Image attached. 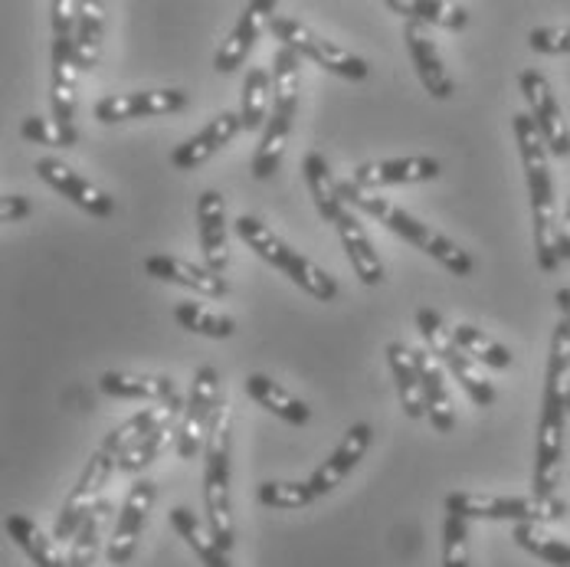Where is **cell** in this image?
<instances>
[{"instance_id":"1","label":"cell","mask_w":570,"mask_h":567,"mask_svg":"<svg viewBox=\"0 0 570 567\" xmlns=\"http://www.w3.org/2000/svg\"><path fill=\"white\" fill-rule=\"evenodd\" d=\"M570 378V325L561 319L551 339L548 374H544V400L534 440V496L551 499L561 486L564 469V430H568V400L564 388Z\"/></svg>"},{"instance_id":"2","label":"cell","mask_w":570,"mask_h":567,"mask_svg":"<svg viewBox=\"0 0 570 567\" xmlns=\"http://www.w3.org/2000/svg\"><path fill=\"white\" fill-rule=\"evenodd\" d=\"M514 141L521 151V165L528 177V197H531V224H534V256L541 273H554L561 266L558 253V201H554V177H551V151L544 135L538 131L534 118L528 113H514Z\"/></svg>"},{"instance_id":"3","label":"cell","mask_w":570,"mask_h":567,"mask_svg":"<svg viewBox=\"0 0 570 567\" xmlns=\"http://www.w3.org/2000/svg\"><path fill=\"white\" fill-rule=\"evenodd\" d=\"M338 190H342L344 204H351L354 211H361V214L374 217L377 224L394 229V233L403 236L406 243H413L416 250H423L426 256H433V260H436L443 270H450L453 276L465 280V276L475 273V260H472L462 246H456V243H453L450 236H443L440 229H433L430 224L416 221L413 214H406L397 204H391L387 197H377V194H371V190H361L354 180H338Z\"/></svg>"},{"instance_id":"4","label":"cell","mask_w":570,"mask_h":567,"mask_svg":"<svg viewBox=\"0 0 570 567\" xmlns=\"http://www.w3.org/2000/svg\"><path fill=\"white\" fill-rule=\"evenodd\" d=\"M229 450H233V410L227 394L217 403L210 437L204 447V502L210 535L233 551L236 525H233V492H229Z\"/></svg>"},{"instance_id":"5","label":"cell","mask_w":570,"mask_h":567,"mask_svg":"<svg viewBox=\"0 0 570 567\" xmlns=\"http://www.w3.org/2000/svg\"><path fill=\"white\" fill-rule=\"evenodd\" d=\"M233 227H236V236H239L259 260H266L269 266L283 270L285 276L298 285V289H305L312 299H318V302H335V299H338L342 289L335 283V276L325 273V270H322L318 263H312L308 256H302L298 250H292L269 224H263L259 217L243 214V217H236Z\"/></svg>"},{"instance_id":"6","label":"cell","mask_w":570,"mask_h":567,"mask_svg":"<svg viewBox=\"0 0 570 567\" xmlns=\"http://www.w3.org/2000/svg\"><path fill=\"white\" fill-rule=\"evenodd\" d=\"M298 69H302L298 53L288 47H279L273 57V113L266 121V135L253 155V177L256 180H269L283 165L285 145L292 135V118L298 109V86H302Z\"/></svg>"},{"instance_id":"7","label":"cell","mask_w":570,"mask_h":567,"mask_svg":"<svg viewBox=\"0 0 570 567\" xmlns=\"http://www.w3.org/2000/svg\"><path fill=\"white\" fill-rule=\"evenodd\" d=\"M446 511L465 521H512V525H551L568 518V502L551 496H485V492H453L446 496Z\"/></svg>"},{"instance_id":"8","label":"cell","mask_w":570,"mask_h":567,"mask_svg":"<svg viewBox=\"0 0 570 567\" xmlns=\"http://www.w3.org/2000/svg\"><path fill=\"white\" fill-rule=\"evenodd\" d=\"M269 30L276 33L279 47L295 50L298 57H308L315 66L328 69V72H335V76H342V79L361 82V79H367V72H371V66L357 57V53L344 50L342 43H335V40H325L322 33H315L312 27L292 20V17H276V20L269 23Z\"/></svg>"},{"instance_id":"9","label":"cell","mask_w":570,"mask_h":567,"mask_svg":"<svg viewBox=\"0 0 570 567\" xmlns=\"http://www.w3.org/2000/svg\"><path fill=\"white\" fill-rule=\"evenodd\" d=\"M220 398H224V388H220L217 368H210V364L197 368L190 394H187V407H184V413L177 420V433H174V447H177L180 459L204 456L207 437H210V423H214V413H217Z\"/></svg>"},{"instance_id":"10","label":"cell","mask_w":570,"mask_h":567,"mask_svg":"<svg viewBox=\"0 0 570 567\" xmlns=\"http://www.w3.org/2000/svg\"><path fill=\"white\" fill-rule=\"evenodd\" d=\"M115 469H118V456L109 453L106 447H99L96 453L89 456V462H86L79 482L72 486V492L66 496V502H62V509H59L57 525H53V538H57V541H72V538H76V531L82 528V521L89 518V511L102 502L99 496H102V489L109 486Z\"/></svg>"},{"instance_id":"11","label":"cell","mask_w":570,"mask_h":567,"mask_svg":"<svg viewBox=\"0 0 570 567\" xmlns=\"http://www.w3.org/2000/svg\"><path fill=\"white\" fill-rule=\"evenodd\" d=\"M518 82H521V92H524V102H528V115L534 118L538 131H541L544 141H548V151H551L554 158H568L570 128L568 118L561 113V106H558V99H554L551 82L544 79L541 69H524V72L518 76Z\"/></svg>"},{"instance_id":"12","label":"cell","mask_w":570,"mask_h":567,"mask_svg":"<svg viewBox=\"0 0 570 567\" xmlns=\"http://www.w3.org/2000/svg\"><path fill=\"white\" fill-rule=\"evenodd\" d=\"M155 499H158V486H155L151 479H138V482L128 489V496H125V502H121V509H118V518H115L109 548H106L109 565L125 567L135 558L138 538H141V531H145V521H148V511L155 506Z\"/></svg>"},{"instance_id":"13","label":"cell","mask_w":570,"mask_h":567,"mask_svg":"<svg viewBox=\"0 0 570 567\" xmlns=\"http://www.w3.org/2000/svg\"><path fill=\"white\" fill-rule=\"evenodd\" d=\"M190 106V96L184 89H151V92H125V96H106L96 102V118L115 125L128 118H158V115H177Z\"/></svg>"},{"instance_id":"14","label":"cell","mask_w":570,"mask_h":567,"mask_svg":"<svg viewBox=\"0 0 570 567\" xmlns=\"http://www.w3.org/2000/svg\"><path fill=\"white\" fill-rule=\"evenodd\" d=\"M37 177L43 180V184H50L53 190H59L62 197H69L76 207H82L86 214H92V217H112L115 214V201L102 190V187H96L89 177H82L79 170H72L69 165H62L59 158H40L37 165Z\"/></svg>"},{"instance_id":"15","label":"cell","mask_w":570,"mask_h":567,"mask_svg":"<svg viewBox=\"0 0 570 567\" xmlns=\"http://www.w3.org/2000/svg\"><path fill=\"white\" fill-rule=\"evenodd\" d=\"M403 43L413 57V66H416V76L420 82L426 86V92L433 99H450L456 92V82L443 62V53L436 47V40L430 37V27L426 23H416V20H406L403 23Z\"/></svg>"},{"instance_id":"16","label":"cell","mask_w":570,"mask_h":567,"mask_svg":"<svg viewBox=\"0 0 570 567\" xmlns=\"http://www.w3.org/2000/svg\"><path fill=\"white\" fill-rule=\"evenodd\" d=\"M273 13H276V0H253V3H246L239 20H236V27L229 30L227 40L220 43V50L214 57V69L217 72L239 69L246 62V57H249V50L256 47L259 33L276 20Z\"/></svg>"},{"instance_id":"17","label":"cell","mask_w":570,"mask_h":567,"mask_svg":"<svg viewBox=\"0 0 570 567\" xmlns=\"http://www.w3.org/2000/svg\"><path fill=\"white\" fill-rule=\"evenodd\" d=\"M440 162L430 155H410V158H387V162H364L354 168V184L361 190H381L394 184H420V180H436Z\"/></svg>"},{"instance_id":"18","label":"cell","mask_w":570,"mask_h":567,"mask_svg":"<svg viewBox=\"0 0 570 567\" xmlns=\"http://www.w3.org/2000/svg\"><path fill=\"white\" fill-rule=\"evenodd\" d=\"M371 440H374L371 423H354V427L344 433L342 443L335 447V453L328 456V459L312 472V479H308L312 492H315L318 499H322V496H328V492H335L344 479L351 476V469L364 459L367 447H371Z\"/></svg>"},{"instance_id":"19","label":"cell","mask_w":570,"mask_h":567,"mask_svg":"<svg viewBox=\"0 0 570 567\" xmlns=\"http://www.w3.org/2000/svg\"><path fill=\"white\" fill-rule=\"evenodd\" d=\"M243 131L239 113L214 115L194 138H187L184 145H177L171 151V165L180 170H197L207 165L220 148H227L229 141Z\"/></svg>"},{"instance_id":"20","label":"cell","mask_w":570,"mask_h":567,"mask_svg":"<svg viewBox=\"0 0 570 567\" xmlns=\"http://www.w3.org/2000/svg\"><path fill=\"white\" fill-rule=\"evenodd\" d=\"M413 361H416V374H420L423 400H426V417H430L433 430L436 433H450L456 427V407H453V398H450L443 361L433 358L426 348H413Z\"/></svg>"},{"instance_id":"21","label":"cell","mask_w":570,"mask_h":567,"mask_svg":"<svg viewBox=\"0 0 570 567\" xmlns=\"http://www.w3.org/2000/svg\"><path fill=\"white\" fill-rule=\"evenodd\" d=\"M145 273L151 280H161V283L194 289V292H200L207 299H224L227 295V280L220 273H214L210 266H197L190 260H180V256H168V253L148 256L145 260Z\"/></svg>"},{"instance_id":"22","label":"cell","mask_w":570,"mask_h":567,"mask_svg":"<svg viewBox=\"0 0 570 567\" xmlns=\"http://www.w3.org/2000/svg\"><path fill=\"white\" fill-rule=\"evenodd\" d=\"M197 233H200V250L204 260L214 273L224 276L229 266V243H227V204L220 190H204L197 201Z\"/></svg>"},{"instance_id":"23","label":"cell","mask_w":570,"mask_h":567,"mask_svg":"<svg viewBox=\"0 0 570 567\" xmlns=\"http://www.w3.org/2000/svg\"><path fill=\"white\" fill-rule=\"evenodd\" d=\"M76 33H53V72H50V99H53V118L59 125L72 128L76 115Z\"/></svg>"},{"instance_id":"24","label":"cell","mask_w":570,"mask_h":567,"mask_svg":"<svg viewBox=\"0 0 570 567\" xmlns=\"http://www.w3.org/2000/svg\"><path fill=\"white\" fill-rule=\"evenodd\" d=\"M335 229H338V236H342V246L344 253H347V260H351L354 276L364 285L384 283V263H381V256H377V250H374V243H371L364 224L357 221V214L344 207Z\"/></svg>"},{"instance_id":"25","label":"cell","mask_w":570,"mask_h":567,"mask_svg":"<svg viewBox=\"0 0 570 567\" xmlns=\"http://www.w3.org/2000/svg\"><path fill=\"white\" fill-rule=\"evenodd\" d=\"M99 391L115 400H155V403H184L171 378L165 374H131V371H106Z\"/></svg>"},{"instance_id":"26","label":"cell","mask_w":570,"mask_h":567,"mask_svg":"<svg viewBox=\"0 0 570 567\" xmlns=\"http://www.w3.org/2000/svg\"><path fill=\"white\" fill-rule=\"evenodd\" d=\"M184 407H187V403H155V407H145V410H138L135 417H128L125 423H118L112 433L102 440V447H106L109 453L118 456L125 447H131L135 440H141V437H148V433L168 427L174 420H180Z\"/></svg>"},{"instance_id":"27","label":"cell","mask_w":570,"mask_h":567,"mask_svg":"<svg viewBox=\"0 0 570 567\" xmlns=\"http://www.w3.org/2000/svg\"><path fill=\"white\" fill-rule=\"evenodd\" d=\"M302 170H305V184H308V194H312V201H315L318 217H322L325 224H338V217H342L344 211V201L342 190H338V180H335V174H332L328 162H325V155L308 151L305 162H302Z\"/></svg>"},{"instance_id":"28","label":"cell","mask_w":570,"mask_h":567,"mask_svg":"<svg viewBox=\"0 0 570 567\" xmlns=\"http://www.w3.org/2000/svg\"><path fill=\"white\" fill-rule=\"evenodd\" d=\"M387 361H391V374L397 381V398L403 413L410 420L426 417V400H423V384H420V374H416L413 348H406L403 341H391L387 344Z\"/></svg>"},{"instance_id":"29","label":"cell","mask_w":570,"mask_h":567,"mask_svg":"<svg viewBox=\"0 0 570 567\" xmlns=\"http://www.w3.org/2000/svg\"><path fill=\"white\" fill-rule=\"evenodd\" d=\"M246 394L256 400L263 410L276 413L279 420L292 423V427H305V423L312 420L308 403H305V400L292 398L283 384H276V381H273V378H266V374H249V378H246Z\"/></svg>"},{"instance_id":"30","label":"cell","mask_w":570,"mask_h":567,"mask_svg":"<svg viewBox=\"0 0 570 567\" xmlns=\"http://www.w3.org/2000/svg\"><path fill=\"white\" fill-rule=\"evenodd\" d=\"M3 528L17 541V548L37 567H72L69 558H62V551L57 548V538L43 535L27 515H7Z\"/></svg>"},{"instance_id":"31","label":"cell","mask_w":570,"mask_h":567,"mask_svg":"<svg viewBox=\"0 0 570 567\" xmlns=\"http://www.w3.org/2000/svg\"><path fill=\"white\" fill-rule=\"evenodd\" d=\"M171 525L177 528V535L190 545V551L200 558L204 567H233L229 561V551L210 535V528H204V521L187 509V506H174L171 509Z\"/></svg>"},{"instance_id":"32","label":"cell","mask_w":570,"mask_h":567,"mask_svg":"<svg viewBox=\"0 0 570 567\" xmlns=\"http://www.w3.org/2000/svg\"><path fill=\"white\" fill-rule=\"evenodd\" d=\"M102 37H106V7L99 0H82L79 27H76V62L79 72H92L102 59Z\"/></svg>"},{"instance_id":"33","label":"cell","mask_w":570,"mask_h":567,"mask_svg":"<svg viewBox=\"0 0 570 567\" xmlns=\"http://www.w3.org/2000/svg\"><path fill=\"white\" fill-rule=\"evenodd\" d=\"M269 113H273V76L266 66H253L243 79L239 121L246 131H256L269 121Z\"/></svg>"},{"instance_id":"34","label":"cell","mask_w":570,"mask_h":567,"mask_svg":"<svg viewBox=\"0 0 570 567\" xmlns=\"http://www.w3.org/2000/svg\"><path fill=\"white\" fill-rule=\"evenodd\" d=\"M387 10H394L406 20L416 23H433L443 30H462L469 23V10L465 3H450V0H387Z\"/></svg>"},{"instance_id":"35","label":"cell","mask_w":570,"mask_h":567,"mask_svg":"<svg viewBox=\"0 0 570 567\" xmlns=\"http://www.w3.org/2000/svg\"><path fill=\"white\" fill-rule=\"evenodd\" d=\"M112 502H99L96 509L89 511V518L82 521V528L76 531V538H72V545H69V565L72 567H92L96 565V558H99V545H102V531H106V525L112 521Z\"/></svg>"},{"instance_id":"36","label":"cell","mask_w":570,"mask_h":567,"mask_svg":"<svg viewBox=\"0 0 570 567\" xmlns=\"http://www.w3.org/2000/svg\"><path fill=\"white\" fill-rule=\"evenodd\" d=\"M174 319L180 329L194 332V335H204V339H229L236 332V322L224 315V312H214L200 302H177L174 305Z\"/></svg>"},{"instance_id":"37","label":"cell","mask_w":570,"mask_h":567,"mask_svg":"<svg viewBox=\"0 0 570 567\" xmlns=\"http://www.w3.org/2000/svg\"><path fill=\"white\" fill-rule=\"evenodd\" d=\"M512 538H514V545H518L521 551H528V555L541 558L544 565L570 567V545H568V541H561V538L548 535V531H544L541 525H514Z\"/></svg>"},{"instance_id":"38","label":"cell","mask_w":570,"mask_h":567,"mask_svg":"<svg viewBox=\"0 0 570 567\" xmlns=\"http://www.w3.org/2000/svg\"><path fill=\"white\" fill-rule=\"evenodd\" d=\"M456 341L459 348L469 354V358H475V361H482L485 368H495V371H509L512 368V351L502 344V341H495L492 335H485L482 329H475V325H456Z\"/></svg>"},{"instance_id":"39","label":"cell","mask_w":570,"mask_h":567,"mask_svg":"<svg viewBox=\"0 0 570 567\" xmlns=\"http://www.w3.org/2000/svg\"><path fill=\"white\" fill-rule=\"evenodd\" d=\"M446 368H450V374L462 384V391L475 400L479 407H492V403H495L499 394H495L492 381L482 374V368L475 364V358H469L465 351H459V354H453V358L446 361Z\"/></svg>"},{"instance_id":"40","label":"cell","mask_w":570,"mask_h":567,"mask_svg":"<svg viewBox=\"0 0 570 567\" xmlns=\"http://www.w3.org/2000/svg\"><path fill=\"white\" fill-rule=\"evenodd\" d=\"M416 329H420V335L426 341V351H430L433 358H440L443 364H446L453 354L462 351L456 335L450 332V325L443 322V315H440L436 309H420V312H416Z\"/></svg>"},{"instance_id":"41","label":"cell","mask_w":570,"mask_h":567,"mask_svg":"<svg viewBox=\"0 0 570 567\" xmlns=\"http://www.w3.org/2000/svg\"><path fill=\"white\" fill-rule=\"evenodd\" d=\"M171 433H177V427L168 423V427H161V430H155V433H148V437H141V440H135L131 447H125L121 453H118V472H128V476H135V472H141L145 466H151L158 453L165 450V443L171 440Z\"/></svg>"},{"instance_id":"42","label":"cell","mask_w":570,"mask_h":567,"mask_svg":"<svg viewBox=\"0 0 570 567\" xmlns=\"http://www.w3.org/2000/svg\"><path fill=\"white\" fill-rule=\"evenodd\" d=\"M256 499L266 506V509L276 511H298L308 509L318 496L312 492L308 482H263Z\"/></svg>"},{"instance_id":"43","label":"cell","mask_w":570,"mask_h":567,"mask_svg":"<svg viewBox=\"0 0 570 567\" xmlns=\"http://www.w3.org/2000/svg\"><path fill=\"white\" fill-rule=\"evenodd\" d=\"M20 131H23V138H30L37 145H50V148H72L76 138H79L76 128H66V125H59L57 118H43V115L23 118Z\"/></svg>"},{"instance_id":"44","label":"cell","mask_w":570,"mask_h":567,"mask_svg":"<svg viewBox=\"0 0 570 567\" xmlns=\"http://www.w3.org/2000/svg\"><path fill=\"white\" fill-rule=\"evenodd\" d=\"M443 567H469V521L453 511L443 521Z\"/></svg>"},{"instance_id":"45","label":"cell","mask_w":570,"mask_h":567,"mask_svg":"<svg viewBox=\"0 0 570 567\" xmlns=\"http://www.w3.org/2000/svg\"><path fill=\"white\" fill-rule=\"evenodd\" d=\"M528 47L544 57H568L570 53V27H538L528 33Z\"/></svg>"},{"instance_id":"46","label":"cell","mask_w":570,"mask_h":567,"mask_svg":"<svg viewBox=\"0 0 570 567\" xmlns=\"http://www.w3.org/2000/svg\"><path fill=\"white\" fill-rule=\"evenodd\" d=\"M30 211H33V204L23 194H3L0 197V221L3 224H20L30 217Z\"/></svg>"},{"instance_id":"47","label":"cell","mask_w":570,"mask_h":567,"mask_svg":"<svg viewBox=\"0 0 570 567\" xmlns=\"http://www.w3.org/2000/svg\"><path fill=\"white\" fill-rule=\"evenodd\" d=\"M558 253H561V263L570 260V197L564 214H561V229H558Z\"/></svg>"},{"instance_id":"48","label":"cell","mask_w":570,"mask_h":567,"mask_svg":"<svg viewBox=\"0 0 570 567\" xmlns=\"http://www.w3.org/2000/svg\"><path fill=\"white\" fill-rule=\"evenodd\" d=\"M554 302H558V309H561V319L570 325V289H558Z\"/></svg>"},{"instance_id":"49","label":"cell","mask_w":570,"mask_h":567,"mask_svg":"<svg viewBox=\"0 0 570 567\" xmlns=\"http://www.w3.org/2000/svg\"><path fill=\"white\" fill-rule=\"evenodd\" d=\"M564 400H568V413H570V378H568V388H564Z\"/></svg>"}]
</instances>
